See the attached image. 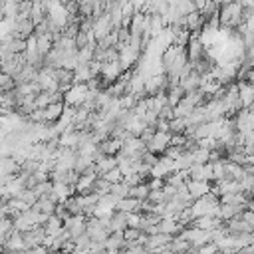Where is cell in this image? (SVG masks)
<instances>
[{"label": "cell", "mask_w": 254, "mask_h": 254, "mask_svg": "<svg viewBox=\"0 0 254 254\" xmlns=\"http://www.w3.org/2000/svg\"><path fill=\"white\" fill-rule=\"evenodd\" d=\"M87 95H89V87H87V83H73V85L65 91V95H64V103H65L67 107H81L83 101L87 99Z\"/></svg>", "instance_id": "cell-1"}, {"label": "cell", "mask_w": 254, "mask_h": 254, "mask_svg": "<svg viewBox=\"0 0 254 254\" xmlns=\"http://www.w3.org/2000/svg\"><path fill=\"white\" fill-rule=\"evenodd\" d=\"M171 133H163V131H157L155 133V137L147 143V151L149 153H153V155H165L167 153V149L171 147Z\"/></svg>", "instance_id": "cell-2"}, {"label": "cell", "mask_w": 254, "mask_h": 254, "mask_svg": "<svg viewBox=\"0 0 254 254\" xmlns=\"http://www.w3.org/2000/svg\"><path fill=\"white\" fill-rule=\"evenodd\" d=\"M190 175V181H212L214 179V173H212V163H206V165H198L194 163L189 171Z\"/></svg>", "instance_id": "cell-3"}, {"label": "cell", "mask_w": 254, "mask_h": 254, "mask_svg": "<svg viewBox=\"0 0 254 254\" xmlns=\"http://www.w3.org/2000/svg\"><path fill=\"white\" fill-rule=\"evenodd\" d=\"M187 189H189V194L192 196V200H198L202 196H206L208 192H212V187L210 183L206 181H187Z\"/></svg>", "instance_id": "cell-4"}, {"label": "cell", "mask_w": 254, "mask_h": 254, "mask_svg": "<svg viewBox=\"0 0 254 254\" xmlns=\"http://www.w3.org/2000/svg\"><path fill=\"white\" fill-rule=\"evenodd\" d=\"M129 228L127 224V214L125 212H113V216L109 218V232H125Z\"/></svg>", "instance_id": "cell-5"}, {"label": "cell", "mask_w": 254, "mask_h": 254, "mask_svg": "<svg viewBox=\"0 0 254 254\" xmlns=\"http://www.w3.org/2000/svg\"><path fill=\"white\" fill-rule=\"evenodd\" d=\"M141 208H143V202H141V200H137V198H131V196L121 198V200H119V204H117V210H119V212H125V214L139 212Z\"/></svg>", "instance_id": "cell-6"}, {"label": "cell", "mask_w": 254, "mask_h": 254, "mask_svg": "<svg viewBox=\"0 0 254 254\" xmlns=\"http://www.w3.org/2000/svg\"><path fill=\"white\" fill-rule=\"evenodd\" d=\"M238 91H240V101H242V107L244 109H250V105L254 103V87L246 81L238 83Z\"/></svg>", "instance_id": "cell-7"}, {"label": "cell", "mask_w": 254, "mask_h": 254, "mask_svg": "<svg viewBox=\"0 0 254 254\" xmlns=\"http://www.w3.org/2000/svg\"><path fill=\"white\" fill-rule=\"evenodd\" d=\"M127 242H125V236L123 232H111L107 242H105V250L107 252H119V248H123Z\"/></svg>", "instance_id": "cell-8"}, {"label": "cell", "mask_w": 254, "mask_h": 254, "mask_svg": "<svg viewBox=\"0 0 254 254\" xmlns=\"http://www.w3.org/2000/svg\"><path fill=\"white\" fill-rule=\"evenodd\" d=\"M95 167H97V175L103 177L105 173L117 169V157H107V155H105V157H101V159L95 163Z\"/></svg>", "instance_id": "cell-9"}, {"label": "cell", "mask_w": 254, "mask_h": 254, "mask_svg": "<svg viewBox=\"0 0 254 254\" xmlns=\"http://www.w3.org/2000/svg\"><path fill=\"white\" fill-rule=\"evenodd\" d=\"M93 79V73L89 69V65H79L73 71V83H89Z\"/></svg>", "instance_id": "cell-10"}, {"label": "cell", "mask_w": 254, "mask_h": 254, "mask_svg": "<svg viewBox=\"0 0 254 254\" xmlns=\"http://www.w3.org/2000/svg\"><path fill=\"white\" fill-rule=\"evenodd\" d=\"M149 194H151L149 183H141V185H137V187H131V198H137V200L145 202V200L149 198Z\"/></svg>", "instance_id": "cell-11"}, {"label": "cell", "mask_w": 254, "mask_h": 254, "mask_svg": "<svg viewBox=\"0 0 254 254\" xmlns=\"http://www.w3.org/2000/svg\"><path fill=\"white\" fill-rule=\"evenodd\" d=\"M62 222H64L62 218H58L56 214H52V216L48 218V222L44 224V228H46V234H48V236H56V234H58V232L64 228V224H62Z\"/></svg>", "instance_id": "cell-12"}, {"label": "cell", "mask_w": 254, "mask_h": 254, "mask_svg": "<svg viewBox=\"0 0 254 254\" xmlns=\"http://www.w3.org/2000/svg\"><path fill=\"white\" fill-rule=\"evenodd\" d=\"M111 194H115L117 198H127V196H131V187L125 181L115 183V185H111Z\"/></svg>", "instance_id": "cell-13"}, {"label": "cell", "mask_w": 254, "mask_h": 254, "mask_svg": "<svg viewBox=\"0 0 254 254\" xmlns=\"http://www.w3.org/2000/svg\"><path fill=\"white\" fill-rule=\"evenodd\" d=\"M52 105V93L50 91H42L36 95V109H48Z\"/></svg>", "instance_id": "cell-14"}, {"label": "cell", "mask_w": 254, "mask_h": 254, "mask_svg": "<svg viewBox=\"0 0 254 254\" xmlns=\"http://www.w3.org/2000/svg\"><path fill=\"white\" fill-rule=\"evenodd\" d=\"M143 234H145V232H141L139 228H127V230L123 232V236H125V242H127V244H135V242H139Z\"/></svg>", "instance_id": "cell-15"}, {"label": "cell", "mask_w": 254, "mask_h": 254, "mask_svg": "<svg viewBox=\"0 0 254 254\" xmlns=\"http://www.w3.org/2000/svg\"><path fill=\"white\" fill-rule=\"evenodd\" d=\"M18 198H20L22 202H26V204H28L30 208H32V206H34V204H36V202L40 200V196H38V194H36L34 190H30V189H26V190H24V192H22V194H20Z\"/></svg>", "instance_id": "cell-16"}, {"label": "cell", "mask_w": 254, "mask_h": 254, "mask_svg": "<svg viewBox=\"0 0 254 254\" xmlns=\"http://www.w3.org/2000/svg\"><path fill=\"white\" fill-rule=\"evenodd\" d=\"M0 85H2V93H4V91H14V89H16V81H14V77L8 75V73H2V77H0Z\"/></svg>", "instance_id": "cell-17"}, {"label": "cell", "mask_w": 254, "mask_h": 254, "mask_svg": "<svg viewBox=\"0 0 254 254\" xmlns=\"http://www.w3.org/2000/svg\"><path fill=\"white\" fill-rule=\"evenodd\" d=\"M194 163H198V165H206V163H210V151L198 147V149L194 151Z\"/></svg>", "instance_id": "cell-18"}, {"label": "cell", "mask_w": 254, "mask_h": 254, "mask_svg": "<svg viewBox=\"0 0 254 254\" xmlns=\"http://www.w3.org/2000/svg\"><path fill=\"white\" fill-rule=\"evenodd\" d=\"M101 179H105L107 183H111V185H115V183H121L123 181V173H121V169L117 167V169H113V171H109V173H105Z\"/></svg>", "instance_id": "cell-19"}]
</instances>
